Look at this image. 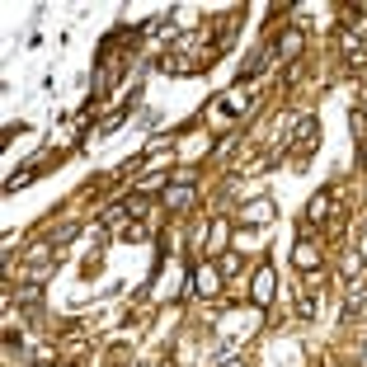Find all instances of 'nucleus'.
<instances>
[{"instance_id": "nucleus-1", "label": "nucleus", "mask_w": 367, "mask_h": 367, "mask_svg": "<svg viewBox=\"0 0 367 367\" xmlns=\"http://www.w3.org/2000/svg\"><path fill=\"white\" fill-rule=\"evenodd\" d=\"M160 203H165V208H188V203H193V179L165 184V193H160Z\"/></svg>"}, {"instance_id": "nucleus-2", "label": "nucleus", "mask_w": 367, "mask_h": 367, "mask_svg": "<svg viewBox=\"0 0 367 367\" xmlns=\"http://www.w3.org/2000/svg\"><path fill=\"white\" fill-rule=\"evenodd\" d=\"M193 288L203 292V297H217V292H221V273H217L212 264H203V268L193 273Z\"/></svg>"}, {"instance_id": "nucleus-3", "label": "nucleus", "mask_w": 367, "mask_h": 367, "mask_svg": "<svg viewBox=\"0 0 367 367\" xmlns=\"http://www.w3.org/2000/svg\"><path fill=\"white\" fill-rule=\"evenodd\" d=\"M268 297H273V268H268V264H259V273H255V301H268Z\"/></svg>"}, {"instance_id": "nucleus-4", "label": "nucleus", "mask_w": 367, "mask_h": 367, "mask_svg": "<svg viewBox=\"0 0 367 367\" xmlns=\"http://www.w3.org/2000/svg\"><path fill=\"white\" fill-rule=\"evenodd\" d=\"M297 268H306V273L320 268V250H315L311 240H301V245H297Z\"/></svg>"}, {"instance_id": "nucleus-5", "label": "nucleus", "mask_w": 367, "mask_h": 367, "mask_svg": "<svg viewBox=\"0 0 367 367\" xmlns=\"http://www.w3.org/2000/svg\"><path fill=\"white\" fill-rule=\"evenodd\" d=\"M268 217H273V203H268V198H259V203H250V208L240 212V221H268Z\"/></svg>"}, {"instance_id": "nucleus-6", "label": "nucleus", "mask_w": 367, "mask_h": 367, "mask_svg": "<svg viewBox=\"0 0 367 367\" xmlns=\"http://www.w3.org/2000/svg\"><path fill=\"white\" fill-rule=\"evenodd\" d=\"M297 137H301V151L311 156V151H315V137H320V128H315V118H301V128H297Z\"/></svg>"}, {"instance_id": "nucleus-7", "label": "nucleus", "mask_w": 367, "mask_h": 367, "mask_svg": "<svg viewBox=\"0 0 367 367\" xmlns=\"http://www.w3.org/2000/svg\"><path fill=\"white\" fill-rule=\"evenodd\" d=\"M297 48H301V33H292V28H288V33H283V43H278V57H292Z\"/></svg>"}, {"instance_id": "nucleus-8", "label": "nucleus", "mask_w": 367, "mask_h": 367, "mask_svg": "<svg viewBox=\"0 0 367 367\" xmlns=\"http://www.w3.org/2000/svg\"><path fill=\"white\" fill-rule=\"evenodd\" d=\"M297 311H301V315H315V297H311V292H306V297L297 301Z\"/></svg>"}, {"instance_id": "nucleus-9", "label": "nucleus", "mask_w": 367, "mask_h": 367, "mask_svg": "<svg viewBox=\"0 0 367 367\" xmlns=\"http://www.w3.org/2000/svg\"><path fill=\"white\" fill-rule=\"evenodd\" d=\"M57 367H71V363H57Z\"/></svg>"}]
</instances>
